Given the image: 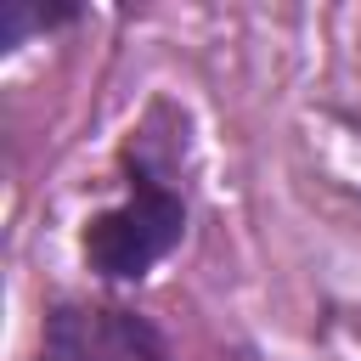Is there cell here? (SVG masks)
Returning <instances> with one entry per match:
<instances>
[{
    "mask_svg": "<svg viewBox=\"0 0 361 361\" xmlns=\"http://www.w3.org/2000/svg\"><path fill=\"white\" fill-rule=\"evenodd\" d=\"M39 361H169L164 333L124 305H56L45 316Z\"/></svg>",
    "mask_w": 361,
    "mask_h": 361,
    "instance_id": "2",
    "label": "cell"
},
{
    "mask_svg": "<svg viewBox=\"0 0 361 361\" xmlns=\"http://www.w3.org/2000/svg\"><path fill=\"white\" fill-rule=\"evenodd\" d=\"M180 231H186V203L158 175L135 169L130 197L85 226V265L107 282H135L180 243Z\"/></svg>",
    "mask_w": 361,
    "mask_h": 361,
    "instance_id": "1",
    "label": "cell"
},
{
    "mask_svg": "<svg viewBox=\"0 0 361 361\" xmlns=\"http://www.w3.org/2000/svg\"><path fill=\"white\" fill-rule=\"evenodd\" d=\"M73 17H79L73 6H28V0H6V6H0V45L11 51V45H23L28 34H45V28L73 23Z\"/></svg>",
    "mask_w": 361,
    "mask_h": 361,
    "instance_id": "3",
    "label": "cell"
}]
</instances>
